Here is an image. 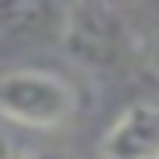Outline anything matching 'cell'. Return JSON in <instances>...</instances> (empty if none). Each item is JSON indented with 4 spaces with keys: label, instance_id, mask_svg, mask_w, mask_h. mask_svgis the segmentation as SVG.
<instances>
[{
    "label": "cell",
    "instance_id": "cell-1",
    "mask_svg": "<svg viewBox=\"0 0 159 159\" xmlns=\"http://www.w3.org/2000/svg\"><path fill=\"white\" fill-rule=\"evenodd\" d=\"M62 56L87 73H114L135 56V31L128 17L97 0H76L62 7L59 24Z\"/></svg>",
    "mask_w": 159,
    "mask_h": 159
},
{
    "label": "cell",
    "instance_id": "cell-2",
    "mask_svg": "<svg viewBox=\"0 0 159 159\" xmlns=\"http://www.w3.org/2000/svg\"><path fill=\"white\" fill-rule=\"evenodd\" d=\"M80 107V93L66 76L45 69H11L0 76V114L24 128H59Z\"/></svg>",
    "mask_w": 159,
    "mask_h": 159
},
{
    "label": "cell",
    "instance_id": "cell-3",
    "mask_svg": "<svg viewBox=\"0 0 159 159\" xmlns=\"http://www.w3.org/2000/svg\"><path fill=\"white\" fill-rule=\"evenodd\" d=\"M100 159H159V104H128L104 131Z\"/></svg>",
    "mask_w": 159,
    "mask_h": 159
},
{
    "label": "cell",
    "instance_id": "cell-4",
    "mask_svg": "<svg viewBox=\"0 0 159 159\" xmlns=\"http://www.w3.org/2000/svg\"><path fill=\"white\" fill-rule=\"evenodd\" d=\"M48 24H62V7H48V4H0V31H31L42 35Z\"/></svg>",
    "mask_w": 159,
    "mask_h": 159
},
{
    "label": "cell",
    "instance_id": "cell-5",
    "mask_svg": "<svg viewBox=\"0 0 159 159\" xmlns=\"http://www.w3.org/2000/svg\"><path fill=\"white\" fill-rule=\"evenodd\" d=\"M149 66H152V73L159 76V35L152 38V48H149Z\"/></svg>",
    "mask_w": 159,
    "mask_h": 159
},
{
    "label": "cell",
    "instance_id": "cell-6",
    "mask_svg": "<svg viewBox=\"0 0 159 159\" xmlns=\"http://www.w3.org/2000/svg\"><path fill=\"white\" fill-rule=\"evenodd\" d=\"M0 159H14V145H11V139L0 131Z\"/></svg>",
    "mask_w": 159,
    "mask_h": 159
},
{
    "label": "cell",
    "instance_id": "cell-7",
    "mask_svg": "<svg viewBox=\"0 0 159 159\" xmlns=\"http://www.w3.org/2000/svg\"><path fill=\"white\" fill-rule=\"evenodd\" d=\"M24 159H62V156L59 152H28Z\"/></svg>",
    "mask_w": 159,
    "mask_h": 159
}]
</instances>
